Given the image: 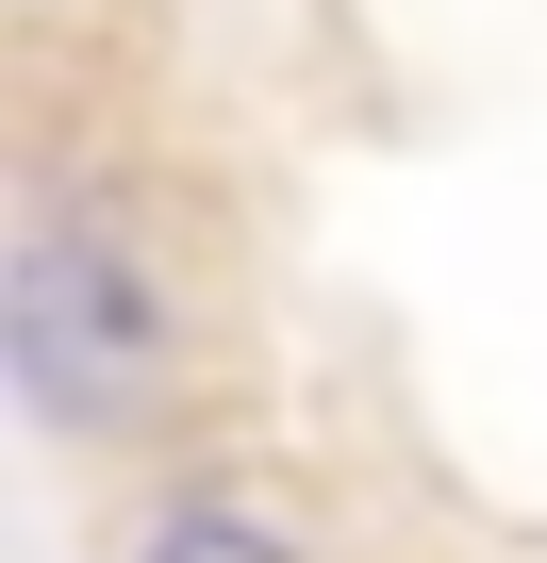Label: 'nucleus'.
<instances>
[{"label": "nucleus", "instance_id": "f257e3e1", "mask_svg": "<svg viewBox=\"0 0 547 563\" xmlns=\"http://www.w3.org/2000/svg\"><path fill=\"white\" fill-rule=\"evenodd\" d=\"M166 365V316H150V282L117 232H34L18 249V382L51 415H133Z\"/></svg>", "mask_w": 547, "mask_h": 563}, {"label": "nucleus", "instance_id": "f03ea898", "mask_svg": "<svg viewBox=\"0 0 547 563\" xmlns=\"http://www.w3.org/2000/svg\"><path fill=\"white\" fill-rule=\"evenodd\" d=\"M133 563H299L283 530H265V514H232V497H199V514H166Z\"/></svg>", "mask_w": 547, "mask_h": 563}]
</instances>
